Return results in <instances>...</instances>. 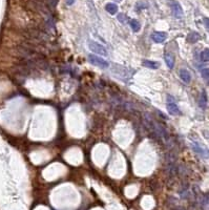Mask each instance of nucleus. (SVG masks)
<instances>
[{
  "label": "nucleus",
  "mask_w": 209,
  "mask_h": 210,
  "mask_svg": "<svg viewBox=\"0 0 209 210\" xmlns=\"http://www.w3.org/2000/svg\"><path fill=\"white\" fill-rule=\"evenodd\" d=\"M89 61L90 64L98 66V67H100V68H103V70L107 68L109 65V63L107 62L106 60H104L103 58H101V57L96 56V55H93V54L89 55Z\"/></svg>",
  "instance_id": "nucleus-1"
},
{
  "label": "nucleus",
  "mask_w": 209,
  "mask_h": 210,
  "mask_svg": "<svg viewBox=\"0 0 209 210\" xmlns=\"http://www.w3.org/2000/svg\"><path fill=\"white\" fill-rule=\"evenodd\" d=\"M89 48L93 52H95V54L101 55V56H107L106 48H104L103 45H101V44H99L98 42H96V41H93V40L89 41Z\"/></svg>",
  "instance_id": "nucleus-2"
},
{
  "label": "nucleus",
  "mask_w": 209,
  "mask_h": 210,
  "mask_svg": "<svg viewBox=\"0 0 209 210\" xmlns=\"http://www.w3.org/2000/svg\"><path fill=\"white\" fill-rule=\"evenodd\" d=\"M168 4H169L170 9H171V12L175 18L180 19L183 17V15H184L183 9L178 1H175V0H168Z\"/></svg>",
  "instance_id": "nucleus-3"
},
{
  "label": "nucleus",
  "mask_w": 209,
  "mask_h": 210,
  "mask_svg": "<svg viewBox=\"0 0 209 210\" xmlns=\"http://www.w3.org/2000/svg\"><path fill=\"white\" fill-rule=\"evenodd\" d=\"M167 110L170 115H178L180 114V110H179L178 105L175 104V99L172 96L167 97Z\"/></svg>",
  "instance_id": "nucleus-4"
},
{
  "label": "nucleus",
  "mask_w": 209,
  "mask_h": 210,
  "mask_svg": "<svg viewBox=\"0 0 209 210\" xmlns=\"http://www.w3.org/2000/svg\"><path fill=\"white\" fill-rule=\"evenodd\" d=\"M166 38H167V35L166 33L164 32H153L152 34H151V39L155 41L156 43L164 42V41L166 40Z\"/></svg>",
  "instance_id": "nucleus-5"
},
{
  "label": "nucleus",
  "mask_w": 209,
  "mask_h": 210,
  "mask_svg": "<svg viewBox=\"0 0 209 210\" xmlns=\"http://www.w3.org/2000/svg\"><path fill=\"white\" fill-rule=\"evenodd\" d=\"M112 71H114L115 74L117 75V76H120V77H127V74H128V68L124 67V66L122 65H118V64H115L114 68H112Z\"/></svg>",
  "instance_id": "nucleus-6"
},
{
  "label": "nucleus",
  "mask_w": 209,
  "mask_h": 210,
  "mask_svg": "<svg viewBox=\"0 0 209 210\" xmlns=\"http://www.w3.org/2000/svg\"><path fill=\"white\" fill-rule=\"evenodd\" d=\"M180 78L182 79V81L185 82V83H189V82L191 81V75L189 74L188 71L182 68V70H180Z\"/></svg>",
  "instance_id": "nucleus-7"
},
{
  "label": "nucleus",
  "mask_w": 209,
  "mask_h": 210,
  "mask_svg": "<svg viewBox=\"0 0 209 210\" xmlns=\"http://www.w3.org/2000/svg\"><path fill=\"white\" fill-rule=\"evenodd\" d=\"M164 59H165V62H166V65L168 66L170 70H172L175 66V57L172 56L171 54H169V52H166Z\"/></svg>",
  "instance_id": "nucleus-8"
},
{
  "label": "nucleus",
  "mask_w": 209,
  "mask_h": 210,
  "mask_svg": "<svg viewBox=\"0 0 209 210\" xmlns=\"http://www.w3.org/2000/svg\"><path fill=\"white\" fill-rule=\"evenodd\" d=\"M200 39H201V37L197 32H191V33H189L188 36H187V41H188L189 43H196Z\"/></svg>",
  "instance_id": "nucleus-9"
},
{
  "label": "nucleus",
  "mask_w": 209,
  "mask_h": 210,
  "mask_svg": "<svg viewBox=\"0 0 209 210\" xmlns=\"http://www.w3.org/2000/svg\"><path fill=\"white\" fill-rule=\"evenodd\" d=\"M143 65L146 66L148 68H151V70H157L160 66V63L157 61H150V60H143Z\"/></svg>",
  "instance_id": "nucleus-10"
},
{
  "label": "nucleus",
  "mask_w": 209,
  "mask_h": 210,
  "mask_svg": "<svg viewBox=\"0 0 209 210\" xmlns=\"http://www.w3.org/2000/svg\"><path fill=\"white\" fill-rule=\"evenodd\" d=\"M129 25H130L131 30H133L134 32H139L140 29H141V24H140V22L138 20H136V19L129 20Z\"/></svg>",
  "instance_id": "nucleus-11"
},
{
  "label": "nucleus",
  "mask_w": 209,
  "mask_h": 210,
  "mask_svg": "<svg viewBox=\"0 0 209 210\" xmlns=\"http://www.w3.org/2000/svg\"><path fill=\"white\" fill-rule=\"evenodd\" d=\"M105 10L108 12L111 15H115L118 12V7L115 3H107L105 7Z\"/></svg>",
  "instance_id": "nucleus-12"
},
{
  "label": "nucleus",
  "mask_w": 209,
  "mask_h": 210,
  "mask_svg": "<svg viewBox=\"0 0 209 210\" xmlns=\"http://www.w3.org/2000/svg\"><path fill=\"white\" fill-rule=\"evenodd\" d=\"M200 58H201V61L203 62H207L209 60V49L205 48L204 51L200 54Z\"/></svg>",
  "instance_id": "nucleus-13"
},
{
  "label": "nucleus",
  "mask_w": 209,
  "mask_h": 210,
  "mask_svg": "<svg viewBox=\"0 0 209 210\" xmlns=\"http://www.w3.org/2000/svg\"><path fill=\"white\" fill-rule=\"evenodd\" d=\"M202 78L205 80L206 82H208V78H209V70H208V67H206V68H204V70H202Z\"/></svg>",
  "instance_id": "nucleus-14"
},
{
  "label": "nucleus",
  "mask_w": 209,
  "mask_h": 210,
  "mask_svg": "<svg viewBox=\"0 0 209 210\" xmlns=\"http://www.w3.org/2000/svg\"><path fill=\"white\" fill-rule=\"evenodd\" d=\"M118 20H119L120 22H122V23H126L127 22V17H126V15H124V14L120 13L119 15L117 16Z\"/></svg>",
  "instance_id": "nucleus-15"
},
{
  "label": "nucleus",
  "mask_w": 209,
  "mask_h": 210,
  "mask_svg": "<svg viewBox=\"0 0 209 210\" xmlns=\"http://www.w3.org/2000/svg\"><path fill=\"white\" fill-rule=\"evenodd\" d=\"M74 2H75V0H66V4L67 5H71Z\"/></svg>",
  "instance_id": "nucleus-16"
},
{
  "label": "nucleus",
  "mask_w": 209,
  "mask_h": 210,
  "mask_svg": "<svg viewBox=\"0 0 209 210\" xmlns=\"http://www.w3.org/2000/svg\"><path fill=\"white\" fill-rule=\"evenodd\" d=\"M205 25H206V27L208 29V19L207 18H205Z\"/></svg>",
  "instance_id": "nucleus-17"
},
{
  "label": "nucleus",
  "mask_w": 209,
  "mask_h": 210,
  "mask_svg": "<svg viewBox=\"0 0 209 210\" xmlns=\"http://www.w3.org/2000/svg\"><path fill=\"white\" fill-rule=\"evenodd\" d=\"M114 1H116V2H121L122 0H114Z\"/></svg>",
  "instance_id": "nucleus-18"
}]
</instances>
